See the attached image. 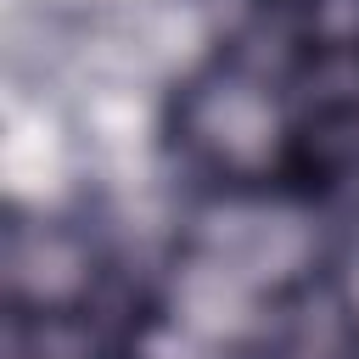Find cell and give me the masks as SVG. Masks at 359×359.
<instances>
[{
  "mask_svg": "<svg viewBox=\"0 0 359 359\" xmlns=\"http://www.w3.org/2000/svg\"><path fill=\"white\" fill-rule=\"evenodd\" d=\"M174 129H180V146L208 174L236 180V185L275 174L286 157V140H292V123H286L275 84L241 62H224V67L191 79L180 95Z\"/></svg>",
  "mask_w": 359,
  "mask_h": 359,
  "instance_id": "1",
  "label": "cell"
},
{
  "mask_svg": "<svg viewBox=\"0 0 359 359\" xmlns=\"http://www.w3.org/2000/svg\"><path fill=\"white\" fill-rule=\"evenodd\" d=\"M191 252L241 275L252 292L292 286L314 258V224L286 202H219L196 219Z\"/></svg>",
  "mask_w": 359,
  "mask_h": 359,
  "instance_id": "2",
  "label": "cell"
},
{
  "mask_svg": "<svg viewBox=\"0 0 359 359\" xmlns=\"http://www.w3.org/2000/svg\"><path fill=\"white\" fill-rule=\"evenodd\" d=\"M95 286V252L67 224H11L6 236V297L11 314H79Z\"/></svg>",
  "mask_w": 359,
  "mask_h": 359,
  "instance_id": "3",
  "label": "cell"
},
{
  "mask_svg": "<svg viewBox=\"0 0 359 359\" xmlns=\"http://www.w3.org/2000/svg\"><path fill=\"white\" fill-rule=\"evenodd\" d=\"M342 309H348L353 325H359V241L348 247V264H342Z\"/></svg>",
  "mask_w": 359,
  "mask_h": 359,
  "instance_id": "4",
  "label": "cell"
}]
</instances>
